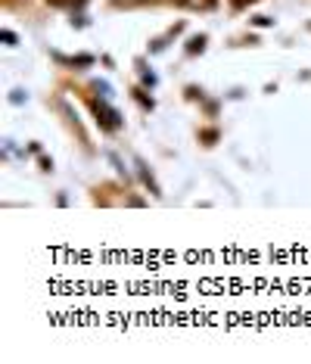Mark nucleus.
Here are the masks:
<instances>
[{
	"mask_svg": "<svg viewBox=\"0 0 311 364\" xmlns=\"http://www.w3.org/2000/svg\"><path fill=\"white\" fill-rule=\"evenodd\" d=\"M91 106H94V115H97V121H100V128H106V131H119V128H122L119 109H112V106L106 103V97H103V100H94Z\"/></svg>",
	"mask_w": 311,
	"mask_h": 364,
	"instance_id": "obj_1",
	"label": "nucleus"
},
{
	"mask_svg": "<svg viewBox=\"0 0 311 364\" xmlns=\"http://www.w3.org/2000/svg\"><path fill=\"white\" fill-rule=\"evenodd\" d=\"M181 7H190V10H215L218 0H174Z\"/></svg>",
	"mask_w": 311,
	"mask_h": 364,
	"instance_id": "obj_2",
	"label": "nucleus"
},
{
	"mask_svg": "<svg viewBox=\"0 0 311 364\" xmlns=\"http://www.w3.org/2000/svg\"><path fill=\"white\" fill-rule=\"evenodd\" d=\"M137 168H140V178H143V184H146V187H149V190H152L156 196H159L162 190H159V184H156V181H152V175L146 172V165H143V159H137Z\"/></svg>",
	"mask_w": 311,
	"mask_h": 364,
	"instance_id": "obj_3",
	"label": "nucleus"
},
{
	"mask_svg": "<svg viewBox=\"0 0 311 364\" xmlns=\"http://www.w3.org/2000/svg\"><path fill=\"white\" fill-rule=\"evenodd\" d=\"M206 50V37H190V44H187V53H203Z\"/></svg>",
	"mask_w": 311,
	"mask_h": 364,
	"instance_id": "obj_4",
	"label": "nucleus"
},
{
	"mask_svg": "<svg viewBox=\"0 0 311 364\" xmlns=\"http://www.w3.org/2000/svg\"><path fill=\"white\" fill-rule=\"evenodd\" d=\"M47 4H50V7H69V10H72V7H84L87 0H47Z\"/></svg>",
	"mask_w": 311,
	"mask_h": 364,
	"instance_id": "obj_5",
	"label": "nucleus"
},
{
	"mask_svg": "<svg viewBox=\"0 0 311 364\" xmlns=\"http://www.w3.org/2000/svg\"><path fill=\"white\" fill-rule=\"evenodd\" d=\"M134 97H137V100H140V106H146V109H152V97H146V94H143V91H140V88H137V91H134Z\"/></svg>",
	"mask_w": 311,
	"mask_h": 364,
	"instance_id": "obj_6",
	"label": "nucleus"
},
{
	"mask_svg": "<svg viewBox=\"0 0 311 364\" xmlns=\"http://www.w3.org/2000/svg\"><path fill=\"white\" fill-rule=\"evenodd\" d=\"M97 91H100V97H112V88L106 84V81H97V84H94Z\"/></svg>",
	"mask_w": 311,
	"mask_h": 364,
	"instance_id": "obj_7",
	"label": "nucleus"
},
{
	"mask_svg": "<svg viewBox=\"0 0 311 364\" xmlns=\"http://www.w3.org/2000/svg\"><path fill=\"white\" fill-rule=\"evenodd\" d=\"M0 37H4V40H7V44H10V47L16 44V34H13V31H0Z\"/></svg>",
	"mask_w": 311,
	"mask_h": 364,
	"instance_id": "obj_8",
	"label": "nucleus"
}]
</instances>
